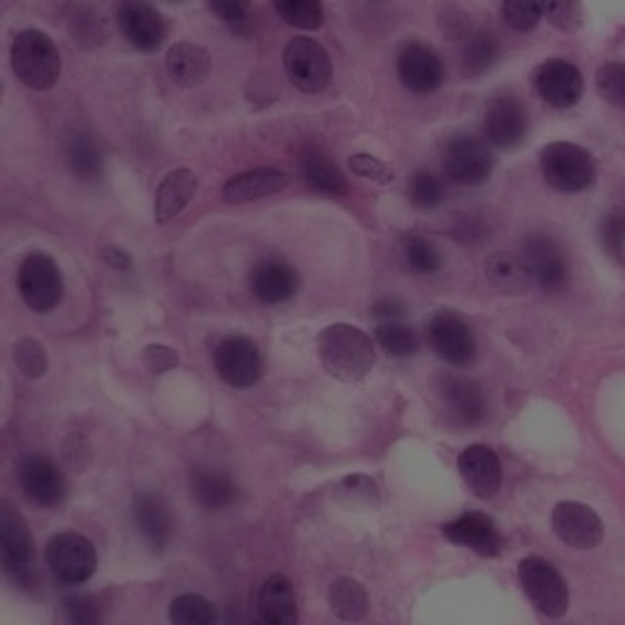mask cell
<instances>
[{
  "mask_svg": "<svg viewBox=\"0 0 625 625\" xmlns=\"http://www.w3.org/2000/svg\"><path fill=\"white\" fill-rule=\"evenodd\" d=\"M47 567L66 586L86 584L99 567V555L86 535L62 533L47 543Z\"/></svg>",
  "mask_w": 625,
  "mask_h": 625,
  "instance_id": "cell-5",
  "label": "cell"
},
{
  "mask_svg": "<svg viewBox=\"0 0 625 625\" xmlns=\"http://www.w3.org/2000/svg\"><path fill=\"white\" fill-rule=\"evenodd\" d=\"M552 531L564 545L574 550H592L604 540V523L584 503L562 501L552 511Z\"/></svg>",
  "mask_w": 625,
  "mask_h": 625,
  "instance_id": "cell-16",
  "label": "cell"
},
{
  "mask_svg": "<svg viewBox=\"0 0 625 625\" xmlns=\"http://www.w3.org/2000/svg\"><path fill=\"white\" fill-rule=\"evenodd\" d=\"M16 76L34 91H50L62 76L57 44L40 30H22L10 50Z\"/></svg>",
  "mask_w": 625,
  "mask_h": 625,
  "instance_id": "cell-2",
  "label": "cell"
},
{
  "mask_svg": "<svg viewBox=\"0 0 625 625\" xmlns=\"http://www.w3.org/2000/svg\"><path fill=\"white\" fill-rule=\"evenodd\" d=\"M164 64H166V74H170V79L182 89L201 86L213 71L211 54L194 42L174 44L172 50L166 52Z\"/></svg>",
  "mask_w": 625,
  "mask_h": 625,
  "instance_id": "cell-25",
  "label": "cell"
},
{
  "mask_svg": "<svg viewBox=\"0 0 625 625\" xmlns=\"http://www.w3.org/2000/svg\"><path fill=\"white\" fill-rule=\"evenodd\" d=\"M103 262L107 264L111 269H117V271H127L132 267V257L127 255V252L123 247H117V245H107L103 247Z\"/></svg>",
  "mask_w": 625,
  "mask_h": 625,
  "instance_id": "cell-51",
  "label": "cell"
},
{
  "mask_svg": "<svg viewBox=\"0 0 625 625\" xmlns=\"http://www.w3.org/2000/svg\"><path fill=\"white\" fill-rule=\"evenodd\" d=\"M170 618L176 625H211L218 621V611H215L208 598L198 594H184L172 601Z\"/></svg>",
  "mask_w": 625,
  "mask_h": 625,
  "instance_id": "cell-36",
  "label": "cell"
},
{
  "mask_svg": "<svg viewBox=\"0 0 625 625\" xmlns=\"http://www.w3.org/2000/svg\"><path fill=\"white\" fill-rule=\"evenodd\" d=\"M484 130L491 144L501 150H513L515 144L523 142L527 132V107L511 93L496 95L486 107Z\"/></svg>",
  "mask_w": 625,
  "mask_h": 625,
  "instance_id": "cell-20",
  "label": "cell"
},
{
  "mask_svg": "<svg viewBox=\"0 0 625 625\" xmlns=\"http://www.w3.org/2000/svg\"><path fill=\"white\" fill-rule=\"evenodd\" d=\"M350 170L357 176L369 178V182H375V184H393V178H396L391 166H387L371 154H352L350 156Z\"/></svg>",
  "mask_w": 625,
  "mask_h": 625,
  "instance_id": "cell-46",
  "label": "cell"
},
{
  "mask_svg": "<svg viewBox=\"0 0 625 625\" xmlns=\"http://www.w3.org/2000/svg\"><path fill=\"white\" fill-rule=\"evenodd\" d=\"M442 170L452 184L479 186L494 172V156L482 140L457 137L444 147Z\"/></svg>",
  "mask_w": 625,
  "mask_h": 625,
  "instance_id": "cell-12",
  "label": "cell"
},
{
  "mask_svg": "<svg viewBox=\"0 0 625 625\" xmlns=\"http://www.w3.org/2000/svg\"><path fill=\"white\" fill-rule=\"evenodd\" d=\"M440 30L450 40H467L469 38V18L457 8H448L444 16H440Z\"/></svg>",
  "mask_w": 625,
  "mask_h": 625,
  "instance_id": "cell-50",
  "label": "cell"
},
{
  "mask_svg": "<svg viewBox=\"0 0 625 625\" xmlns=\"http://www.w3.org/2000/svg\"><path fill=\"white\" fill-rule=\"evenodd\" d=\"M442 535L444 540H450L452 545L472 550L482 557H499L503 547V540L494 519L479 511L462 513L457 521L444 523Z\"/></svg>",
  "mask_w": 625,
  "mask_h": 625,
  "instance_id": "cell-18",
  "label": "cell"
},
{
  "mask_svg": "<svg viewBox=\"0 0 625 625\" xmlns=\"http://www.w3.org/2000/svg\"><path fill=\"white\" fill-rule=\"evenodd\" d=\"M191 494L206 511H223L237 501L239 486L225 469L198 467L191 474Z\"/></svg>",
  "mask_w": 625,
  "mask_h": 625,
  "instance_id": "cell-27",
  "label": "cell"
},
{
  "mask_svg": "<svg viewBox=\"0 0 625 625\" xmlns=\"http://www.w3.org/2000/svg\"><path fill=\"white\" fill-rule=\"evenodd\" d=\"M601 243H604L606 252L613 259H623V252H625V215L623 213H611L604 221V225H601Z\"/></svg>",
  "mask_w": 625,
  "mask_h": 625,
  "instance_id": "cell-47",
  "label": "cell"
},
{
  "mask_svg": "<svg viewBox=\"0 0 625 625\" xmlns=\"http://www.w3.org/2000/svg\"><path fill=\"white\" fill-rule=\"evenodd\" d=\"M501 42L491 32H474L467 38L462 66L467 76H482L499 62Z\"/></svg>",
  "mask_w": 625,
  "mask_h": 625,
  "instance_id": "cell-33",
  "label": "cell"
},
{
  "mask_svg": "<svg viewBox=\"0 0 625 625\" xmlns=\"http://www.w3.org/2000/svg\"><path fill=\"white\" fill-rule=\"evenodd\" d=\"M523 259L533 281L545 291H560L567 284L570 267L562 247L547 235H531L523 245Z\"/></svg>",
  "mask_w": 625,
  "mask_h": 625,
  "instance_id": "cell-17",
  "label": "cell"
},
{
  "mask_svg": "<svg viewBox=\"0 0 625 625\" xmlns=\"http://www.w3.org/2000/svg\"><path fill=\"white\" fill-rule=\"evenodd\" d=\"M328 604L340 621H362L369 611L365 586L352 580V576H338V580L330 584Z\"/></svg>",
  "mask_w": 625,
  "mask_h": 625,
  "instance_id": "cell-32",
  "label": "cell"
},
{
  "mask_svg": "<svg viewBox=\"0 0 625 625\" xmlns=\"http://www.w3.org/2000/svg\"><path fill=\"white\" fill-rule=\"evenodd\" d=\"M69 32L76 44L93 50V47H101L107 40V22L95 10H76L69 20Z\"/></svg>",
  "mask_w": 625,
  "mask_h": 625,
  "instance_id": "cell-40",
  "label": "cell"
},
{
  "mask_svg": "<svg viewBox=\"0 0 625 625\" xmlns=\"http://www.w3.org/2000/svg\"><path fill=\"white\" fill-rule=\"evenodd\" d=\"M298 166H300V176H304V182L312 191H318V194L340 196L347 191V182L340 172V166L335 164L326 152H320L316 147L304 152Z\"/></svg>",
  "mask_w": 625,
  "mask_h": 625,
  "instance_id": "cell-29",
  "label": "cell"
},
{
  "mask_svg": "<svg viewBox=\"0 0 625 625\" xmlns=\"http://www.w3.org/2000/svg\"><path fill=\"white\" fill-rule=\"evenodd\" d=\"M428 342L442 362L467 367L477 355V340L469 322L454 310H440L428 322Z\"/></svg>",
  "mask_w": 625,
  "mask_h": 625,
  "instance_id": "cell-9",
  "label": "cell"
},
{
  "mask_svg": "<svg viewBox=\"0 0 625 625\" xmlns=\"http://www.w3.org/2000/svg\"><path fill=\"white\" fill-rule=\"evenodd\" d=\"M176 3H178V0H176Z\"/></svg>",
  "mask_w": 625,
  "mask_h": 625,
  "instance_id": "cell-54",
  "label": "cell"
},
{
  "mask_svg": "<svg viewBox=\"0 0 625 625\" xmlns=\"http://www.w3.org/2000/svg\"><path fill=\"white\" fill-rule=\"evenodd\" d=\"M377 342L381 345V350L391 357H413L420 347L413 328L403 326L399 320L381 322L377 328Z\"/></svg>",
  "mask_w": 625,
  "mask_h": 625,
  "instance_id": "cell-39",
  "label": "cell"
},
{
  "mask_svg": "<svg viewBox=\"0 0 625 625\" xmlns=\"http://www.w3.org/2000/svg\"><path fill=\"white\" fill-rule=\"evenodd\" d=\"M135 525L152 552H164L174 537V519L166 501L156 494L135 496Z\"/></svg>",
  "mask_w": 625,
  "mask_h": 625,
  "instance_id": "cell-23",
  "label": "cell"
},
{
  "mask_svg": "<svg viewBox=\"0 0 625 625\" xmlns=\"http://www.w3.org/2000/svg\"><path fill=\"white\" fill-rule=\"evenodd\" d=\"M0 550H3L6 572L13 576L20 586H32V557L34 540L28 527V521L13 503H0Z\"/></svg>",
  "mask_w": 625,
  "mask_h": 625,
  "instance_id": "cell-8",
  "label": "cell"
},
{
  "mask_svg": "<svg viewBox=\"0 0 625 625\" xmlns=\"http://www.w3.org/2000/svg\"><path fill=\"white\" fill-rule=\"evenodd\" d=\"M64 160L71 174L83 182H95L103 174V154L89 132H69L64 140Z\"/></svg>",
  "mask_w": 625,
  "mask_h": 625,
  "instance_id": "cell-30",
  "label": "cell"
},
{
  "mask_svg": "<svg viewBox=\"0 0 625 625\" xmlns=\"http://www.w3.org/2000/svg\"><path fill=\"white\" fill-rule=\"evenodd\" d=\"M545 16V0H503V20L513 30L531 32Z\"/></svg>",
  "mask_w": 625,
  "mask_h": 625,
  "instance_id": "cell-41",
  "label": "cell"
},
{
  "mask_svg": "<svg viewBox=\"0 0 625 625\" xmlns=\"http://www.w3.org/2000/svg\"><path fill=\"white\" fill-rule=\"evenodd\" d=\"M198 191V176L191 170H174L162 178L154 196V221L170 223L182 213Z\"/></svg>",
  "mask_w": 625,
  "mask_h": 625,
  "instance_id": "cell-28",
  "label": "cell"
},
{
  "mask_svg": "<svg viewBox=\"0 0 625 625\" xmlns=\"http://www.w3.org/2000/svg\"><path fill=\"white\" fill-rule=\"evenodd\" d=\"M375 3H383V0H375Z\"/></svg>",
  "mask_w": 625,
  "mask_h": 625,
  "instance_id": "cell-53",
  "label": "cell"
},
{
  "mask_svg": "<svg viewBox=\"0 0 625 625\" xmlns=\"http://www.w3.org/2000/svg\"><path fill=\"white\" fill-rule=\"evenodd\" d=\"M249 288L264 306H279L298 291V271L284 259H262L249 271Z\"/></svg>",
  "mask_w": 625,
  "mask_h": 625,
  "instance_id": "cell-22",
  "label": "cell"
},
{
  "mask_svg": "<svg viewBox=\"0 0 625 625\" xmlns=\"http://www.w3.org/2000/svg\"><path fill=\"white\" fill-rule=\"evenodd\" d=\"M13 359H16L18 369L22 371V377H28V379L44 377L47 355H44V347L38 340H32V338L18 340L13 347Z\"/></svg>",
  "mask_w": 625,
  "mask_h": 625,
  "instance_id": "cell-43",
  "label": "cell"
},
{
  "mask_svg": "<svg viewBox=\"0 0 625 625\" xmlns=\"http://www.w3.org/2000/svg\"><path fill=\"white\" fill-rule=\"evenodd\" d=\"M519 580L533 606L547 618H560L570 606V588L562 574L543 557H525L519 564Z\"/></svg>",
  "mask_w": 625,
  "mask_h": 625,
  "instance_id": "cell-6",
  "label": "cell"
},
{
  "mask_svg": "<svg viewBox=\"0 0 625 625\" xmlns=\"http://www.w3.org/2000/svg\"><path fill=\"white\" fill-rule=\"evenodd\" d=\"M371 312H375L377 318H387V320H399L403 316V304L396 298H379L375 306H371Z\"/></svg>",
  "mask_w": 625,
  "mask_h": 625,
  "instance_id": "cell-52",
  "label": "cell"
},
{
  "mask_svg": "<svg viewBox=\"0 0 625 625\" xmlns=\"http://www.w3.org/2000/svg\"><path fill=\"white\" fill-rule=\"evenodd\" d=\"M457 469H460L464 484L477 499H491L499 494L503 469L496 452L489 444H469L457 457Z\"/></svg>",
  "mask_w": 625,
  "mask_h": 625,
  "instance_id": "cell-21",
  "label": "cell"
},
{
  "mask_svg": "<svg viewBox=\"0 0 625 625\" xmlns=\"http://www.w3.org/2000/svg\"><path fill=\"white\" fill-rule=\"evenodd\" d=\"M284 69L288 81L304 93H320L332 81V62L322 44L310 38H294L284 50Z\"/></svg>",
  "mask_w": 625,
  "mask_h": 625,
  "instance_id": "cell-7",
  "label": "cell"
},
{
  "mask_svg": "<svg viewBox=\"0 0 625 625\" xmlns=\"http://www.w3.org/2000/svg\"><path fill=\"white\" fill-rule=\"evenodd\" d=\"M486 276L499 291L506 294H523L531 286L533 276L523 255H511V252H496L486 259Z\"/></svg>",
  "mask_w": 625,
  "mask_h": 625,
  "instance_id": "cell-31",
  "label": "cell"
},
{
  "mask_svg": "<svg viewBox=\"0 0 625 625\" xmlns=\"http://www.w3.org/2000/svg\"><path fill=\"white\" fill-rule=\"evenodd\" d=\"M396 69H399V79L403 86L418 95H428L432 91H438L444 79V69L438 52L420 42L403 44Z\"/></svg>",
  "mask_w": 625,
  "mask_h": 625,
  "instance_id": "cell-19",
  "label": "cell"
},
{
  "mask_svg": "<svg viewBox=\"0 0 625 625\" xmlns=\"http://www.w3.org/2000/svg\"><path fill=\"white\" fill-rule=\"evenodd\" d=\"M533 86L547 105L564 111V107L580 103L584 93V79L582 71L574 64L564 62V59H547L533 74Z\"/></svg>",
  "mask_w": 625,
  "mask_h": 625,
  "instance_id": "cell-15",
  "label": "cell"
},
{
  "mask_svg": "<svg viewBox=\"0 0 625 625\" xmlns=\"http://www.w3.org/2000/svg\"><path fill=\"white\" fill-rule=\"evenodd\" d=\"M64 616L69 623L76 625H91L101 621V611L99 604H95L93 596H69L64 598Z\"/></svg>",
  "mask_w": 625,
  "mask_h": 625,
  "instance_id": "cell-48",
  "label": "cell"
},
{
  "mask_svg": "<svg viewBox=\"0 0 625 625\" xmlns=\"http://www.w3.org/2000/svg\"><path fill=\"white\" fill-rule=\"evenodd\" d=\"M20 489L32 503L52 509L66 496V477L47 454H25L18 462Z\"/></svg>",
  "mask_w": 625,
  "mask_h": 625,
  "instance_id": "cell-11",
  "label": "cell"
},
{
  "mask_svg": "<svg viewBox=\"0 0 625 625\" xmlns=\"http://www.w3.org/2000/svg\"><path fill=\"white\" fill-rule=\"evenodd\" d=\"M318 355L328 375L345 383L362 381L377 359L369 335L347 322H335L318 335Z\"/></svg>",
  "mask_w": 625,
  "mask_h": 625,
  "instance_id": "cell-1",
  "label": "cell"
},
{
  "mask_svg": "<svg viewBox=\"0 0 625 625\" xmlns=\"http://www.w3.org/2000/svg\"><path fill=\"white\" fill-rule=\"evenodd\" d=\"M432 389L454 423L472 428L486 418V396L477 381L444 371L432 381Z\"/></svg>",
  "mask_w": 625,
  "mask_h": 625,
  "instance_id": "cell-10",
  "label": "cell"
},
{
  "mask_svg": "<svg viewBox=\"0 0 625 625\" xmlns=\"http://www.w3.org/2000/svg\"><path fill=\"white\" fill-rule=\"evenodd\" d=\"M291 182V176L281 170H271V166H259V170H249L227 178L223 186V198L227 203H249L279 194Z\"/></svg>",
  "mask_w": 625,
  "mask_h": 625,
  "instance_id": "cell-24",
  "label": "cell"
},
{
  "mask_svg": "<svg viewBox=\"0 0 625 625\" xmlns=\"http://www.w3.org/2000/svg\"><path fill=\"white\" fill-rule=\"evenodd\" d=\"M596 89L606 103L625 111V64L611 62L598 69Z\"/></svg>",
  "mask_w": 625,
  "mask_h": 625,
  "instance_id": "cell-42",
  "label": "cell"
},
{
  "mask_svg": "<svg viewBox=\"0 0 625 625\" xmlns=\"http://www.w3.org/2000/svg\"><path fill=\"white\" fill-rule=\"evenodd\" d=\"M338 499L342 503H347V506H357V503H365V506H375V503L379 501L375 479L362 477V474L342 479L340 486H338Z\"/></svg>",
  "mask_w": 625,
  "mask_h": 625,
  "instance_id": "cell-45",
  "label": "cell"
},
{
  "mask_svg": "<svg viewBox=\"0 0 625 625\" xmlns=\"http://www.w3.org/2000/svg\"><path fill=\"white\" fill-rule=\"evenodd\" d=\"M540 170L545 182L560 194H580L594 184V160L580 144L552 142L540 152Z\"/></svg>",
  "mask_w": 625,
  "mask_h": 625,
  "instance_id": "cell-3",
  "label": "cell"
},
{
  "mask_svg": "<svg viewBox=\"0 0 625 625\" xmlns=\"http://www.w3.org/2000/svg\"><path fill=\"white\" fill-rule=\"evenodd\" d=\"M444 196H448L444 182L438 174H432L428 170H418L411 176V182H408V198H411L413 206L420 211L438 208Z\"/></svg>",
  "mask_w": 625,
  "mask_h": 625,
  "instance_id": "cell-38",
  "label": "cell"
},
{
  "mask_svg": "<svg viewBox=\"0 0 625 625\" xmlns=\"http://www.w3.org/2000/svg\"><path fill=\"white\" fill-rule=\"evenodd\" d=\"M547 20L562 32H576L584 22L582 0H545Z\"/></svg>",
  "mask_w": 625,
  "mask_h": 625,
  "instance_id": "cell-44",
  "label": "cell"
},
{
  "mask_svg": "<svg viewBox=\"0 0 625 625\" xmlns=\"http://www.w3.org/2000/svg\"><path fill=\"white\" fill-rule=\"evenodd\" d=\"M257 613L269 625H294L298 621L294 584L284 574H271L257 592Z\"/></svg>",
  "mask_w": 625,
  "mask_h": 625,
  "instance_id": "cell-26",
  "label": "cell"
},
{
  "mask_svg": "<svg viewBox=\"0 0 625 625\" xmlns=\"http://www.w3.org/2000/svg\"><path fill=\"white\" fill-rule=\"evenodd\" d=\"M20 296L34 312H50L64 296V279L57 262L44 252H30L18 269Z\"/></svg>",
  "mask_w": 625,
  "mask_h": 625,
  "instance_id": "cell-4",
  "label": "cell"
},
{
  "mask_svg": "<svg viewBox=\"0 0 625 625\" xmlns=\"http://www.w3.org/2000/svg\"><path fill=\"white\" fill-rule=\"evenodd\" d=\"M142 359H144V365H147V369L154 371V375H166V371L178 365V355L166 345H150L147 350H144Z\"/></svg>",
  "mask_w": 625,
  "mask_h": 625,
  "instance_id": "cell-49",
  "label": "cell"
},
{
  "mask_svg": "<svg viewBox=\"0 0 625 625\" xmlns=\"http://www.w3.org/2000/svg\"><path fill=\"white\" fill-rule=\"evenodd\" d=\"M117 25L125 40L140 52H156L166 40V20L150 0H123L117 10Z\"/></svg>",
  "mask_w": 625,
  "mask_h": 625,
  "instance_id": "cell-14",
  "label": "cell"
},
{
  "mask_svg": "<svg viewBox=\"0 0 625 625\" xmlns=\"http://www.w3.org/2000/svg\"><path fill=\"white\" fill-rule=\"evenodd\" d=\"M401 255L406 267L420 276L436 274L442 267L440 249L423 235H406L401 239Z\"/></svg>",
  "mask_w": 625,
  "mask_h": 625,
  "instance_id": "cell-34",
  "label": "cell"
},
{
  "mask_svg": "<svg viewBox=\"0 0 625 625\" xmlns=\"http://www.w3.org/2000/svg\"><path fill=\"white\" fill-rule=\"evenodd\" d=\"M215 369L225 383L235 389H249L262 379V357L257 345L243 335H230L218 342L213 352Z\"/></svg>",
  "mask_w": 625,
  "mask_h": 625,
  "instance_id": "cell-13",
  "label": "cell"
},
{
  "mask_svg": "<svg viewBox=\"0 0 625 625\" xmlns=\"http://www.w3.org/2000/svg\"><path fill=\"white\" fill-rule=\"evenodd\" d=\"M211 13L237 38H249L255 32V16L249 0H206Z\"/></svg>",
  "mask_w": 625,
  "mask_h": 625,
  "instance_id": "cell-35",
  "label": "cell"
},
{
  "mask_svg": "<svg viewBox=\"0 0 625 625\" xmlns=\"http://www.w3.org/2000/svg\"><path fill=\"white\" fill-rule=\"evenodd\" d=\"M274 6L281 20L298 30H318L326 18L320 0H274Z\"/></svg>",
  "mask_w": 625,
  "mask_h": 625,
  "instance_id": "cell-37",
  "label": "cell"
}]
</instances>
